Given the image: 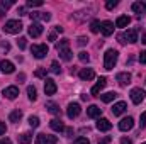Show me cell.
I'll list each match as a JSON object with an SVG mask.
<instances>
[{
  "label": "cell",
  "mask_w": 146,
  "mask_h": 144,
  "mask_svg": "<svg viewBox=\"0 0 146 144\" xmlns=\"http://www.w3.org/2000/svg\"><path fill=\"white\" fill-rule=\"evenodd\" d=\"M34 75H36L37 78H44V80H46L48 70H46V68H39V70H36V73H34Z\"/></svg>",
  "instance_id": "35"
},
{
  "label": "cell",
  "mask_w": 146,
  "mask_h": 144,
  "mask_svg": "<svg viewBox=\"0 0 146 144\" xmlns=\"http://www.w3.org/2000/svg\"><path fill=\"white\" fill-rule=\"evenodd\" d=\"M42 3V0H27V7H41Z\"/></svg>",
  "instance_id": "36"
},
{
  "label": "cell",
  "mask_w": 146,
  "mask_h": 144,
  "mask_svg": "<svg viewBox=\"0 0 146 144\" xmlns=\"http://www.w3.org/2000/svg\"><path fill=\"white\" fill-rule=\"evenodd\" d=\"M24 80H26V75H24V73H21V75L17 76V81L21 83V81H24Z\"/></svg>",
  "instance_id": "50"
},
{
  "label": "cell",
  "mask_w": 146,
  "mask_h": 144,
  "mask_svg": "<svg viewBox=\"0 0 146 144\" xmlns=\"http://www.w3.org/2000/svg\"><path fill=\"white\" fill-rule=\"evenodd\" d=\"M99 97L102 98V102L109 104V102H112V100L117 97V93H115V92H107V93H104V95H99Z\"/></svg>",
  "instance_id": "27"
},
{
  "label": "cell",
  "mask_w": 146,
  "mask_h": 144,
  "mask_svg": "<svg viewBox=\"0 0 146 144\" xmlns=\"http://www.w3.org/2000/svg\"><path fill=\"white\" fill-rule=\"evenodd\" d=\"M56 143H58V137H56V136L42 134V144H56Z\"/></svg>",
  "instance_id": "29"
},
{
  "label": "cell",
  "mask_w": 146,
  "mask_h": 144,
  "mask_svg": "<svg viewBox=\"0 0 146 144\" xmlns=\"http://www.w3.org/2000/svg\"><path fill=\"white\" fill-rule=\"evenodd\" d=\"M139 126L141 127H146V112L141 114V119H139Z\"/></svg>",
  "instance_id": "41"
},
{
  "label": "cell",
  "mask_w": 146,
  "mask_h": 144,
  "mask_svg": "<svg viewBox=\"0 0 146 144\" xmlns=\"http://www.w3.org/2000/svg\"><path fill=\"white\" fill-rule=\"evenodd\" d=\"M22 22L21 20H7L5 26H3V32L7 34H19L22 31Z\"/></svg>",
  "instance_id": "2"
},
{
  "label": "cell",
  "mask_w": 146,
  "mask_h": 144,
  "mask_svg": "<svg viewBox=\"0 0 146 144\" xmlns=\"http://www.w3.org/2000/svg\"><path fill=\"white\" fill-rule=\"evenodd\" d=\"M27 97H29L31 102H34V100L37 98V92H36L34 87H27Z\"/></svg>",
  "instance_id": "30"
},
{
  "label": "cell",
  "mask_w": 146,
  "mask_h": 144,
  "mask_svg": "<svg viewBox=\"0 0 146 144\" xmlns=\"http://www.w3.org/2000/svg\"><path fill=\"white\" fill-rule=\"evenodd\" d=\"M110 141H112V139H110L109 136H106V137H104V139H102V141H99V144H109Z\"/></svg>",
  "instance_id": "45"
},
{
  "label": "cell",
  "mask_w": 146,
  "mask_h": 144,
  "mask_svg": "<svg viewBox=\"0 0 146 144\" xmlns=\"http://www.w3.org/2000/svg\"><path fill=\"white\" fill-rule=\"evenodd\" d=\"M49 127L53 129V131H56V132H63L66 127H65V124L60 120V119H51L49 120Z\"/></svg>",
  "instance_id": "17"
},
{
  "label": "cell",
  "mask_w": 146,
  "mask_h": 144,
  "mask_svg": "<svg viewBox=\"0 0 146 144\" xmlns=\"http://www.w3.org/2000/svg\"><path fill=\"white\" fill-rule=\"evenodd\" d=\"M12 5H14V2H12V0H0V17H3V15H5V12H7Z\"/></svg>",
  "instance_id": "22"
},
{
  "label": "cell",
  "mask_w": 146,
  "mask_h": 144,
  "mask_svg": "<svg viewBox=\"0 0 146 144\" xmlns=\"http://www.w3.org/2000/svg\"><path fill=\"white\" fill-rule=\"evenodd\" d=\"M129 22H131V17H127V15H119L117 20H115V27H127Z\"/></svg>",
  "instance_id": "21"
},
{
  "label": "cell",
  "mask_w": 146,
  "mask_h": 144,
  "mask_svg": "<svg viewBox=\"0 0 146 144\" xmlns=\"http://www.w3.org/2000/svg\"><path fill=\"white\" fill-rule=\"evenodd\" d=\"M27 31H29V36L31 37H39L42 34V26H41L39 22H33Z\"/></svg>",
  "instance_id": "12"
},
{
  "label": "cell",
  "mask_w": 146,
  "mask_h": 144,
  "mask_svg": "<svg viewBox=\"0 0 146 144\" xmlns=\"http://www.w3.org/2000/svg\"><path fill=\"white\" fill-rule=\"evenodd\" d=\"M46 108H48V112L49 114H53V115H60V105L58 104H54V102H46Z\"/></svg>",
  "instance_id": "24"
},
{
  "label": "cell",
  "mask_w": 146,
  "mask_h": 144,
  "mask_svg": "<svg viewBox=\"0 0 146 144\" xmlns=\"http://www.w3.org/2000/svg\"><path fill=\"white\" fill-rule=\"evenodd\" d=\"M87 115L90 117V119H100V115H102V108L97 107V105H90V107L87 108Z\"/></svg>",
  "instance_id": "19"
},
{
  "label": "cell",
  "mask_w": 146,
  "mask_h": 144,
  "mask_svg": "<svg viewBox=\"0 0 146 144\" xmlns=\"http://www.w3.org/2000/svg\"><path fill=\"white\" fill-rule=\"evenodd\" d=\"M56 34H58L56 31H54V32H49V36H48V39H49V41H56Z\"/></svg>",
  "instance_id": "46"
},
{
  "label": "cell",
  "mask_w": 146,
  "mask_h": 144,
  "mask_svg": "<svg viewBox=\"0 0 146 144\" xmlns=\"http://www.w3.org/2000/svg\"><path fill=\"white\" fill-rule=\"evenodd\" d=\"M100 32H102L104 36H110V34L114 32V24H112L110 20H104V22L100 24Z\"/></svg>",
  "instance_id": "16"
},
{
  "label": "cell",
  "mask_w": 146,
  "mask_h": 144,
  "mask_svg": "<svg viewBox=\"0 0 146 144\" xmlns=\"http://www.w3.org/2000/svg\"><path fill=\"white\" fill-rule=\"evenodd\" d=\"M66 48H70V41H68V39H61L60 42H56V49H58V51L66 49Z\"/></svg>",
  "instance_id": "31"
},
{
  "label": "cell",
  "mask_w": 146,
  "mask_h": 144,
  "mask_svg": "<svg viewBox=\"0 0 146 144\" xmlns=\"http://www.w3.org/2000/svg\"><path fill=\"white\" fill-rule=\"evenodd\" d=\"M17 14H19V15H26V9H24V7H19V9H17Z\"/></svg>",
  "instance_id": "48"
},
{
  "label": "cell",
  "mask_w": 146,
  "mask_h": 144,
  "mask_svg": "<svg viewBox=\"0 0 146 144\" xmlns=\"http://www.w3.org/2000/svg\"><path fill=\"white\" fill-rule=\"evenodd\" d=\"M121 144H133V141H131L129 137H122V139H121Z\"/></svg>",
  "instance_id": "47"
},
{
  "label": "cell",
  "mask_w": 146,
  "mask_h": 144,
  "mask_svg": "<svg viewBox=\"0 0 146 144\" xmlns=\"http://www.w3.org/2000/svg\"><path fill=\"white\" fill-rule=\"evenodd\" d=\"M0 144H12L9 139H0Z\"/></svg>",
  "instance_id": "52"
},
{
  "label": "cell",
  "mask_w": 146,
  "mask_h": 144,
  "mask_svg": "<svg viewBox=\"0 0 146 144\" xmlns=\"http://www.w3.org/2000/svg\"><path fill=\"white\" fill-rule=\"evenodd\" d=\"M5 131H7V126H5V122H2V120H0V136H2V134H5Z\"/></svg>",
  "instance_id": "44"
},
{
  "label": "cell",
  "mask_w": 146,
  "mask_h": 144,
  "mask_svg": "<svg viewBox=\"0 0 146 144\" xmlns=\"http://www.w3.org/2000/svg\"><path fill=\"white\" fill-rule=\"evenodd\" d=\"M36 144H42V134H37L36 136Z\"/></svg>",
  "instance_id": "49"
},
{
  "label": "cell",
  "mask_w": 146,
  "mask_h": 144,
  "mask_svg": "<svg viewBox=\"0 0 146 144\" xmlns=\"http://www.w3.org/2000/svg\"><path fill=\"white\" fill-rule=\"evenodd\" d=\"M73 144H90V141H88L87 137H76Z\"/></svg>",
  "instance_id": "40"
},
{
  "label": "cell",
  "mask_w": 146,
  "mask_h": 144,
  "mask_svg": "<svg viewBox=\"0 0 146 144\" xmlns=\"http://www.w3.org/2000/svg\"><path fill=\"white\" fill-rule=\"evenodd\" d=\"M60 53V58L63 59V61H70L73 58V54H72V51H70V48H66V49H61V51H58Z\"/></svg>",
  "instance_id": "26"
},
{
  "label": "cell",
  "mask_w": 146,
  "mask_h": 144,
  "mask_svg": "<svg viewBox=\"0 0 146 144\" xmlns=\"http://www.w3.org/2000/svg\"><path fill=\"white\" fill-rule=\"evenodd\" d=\"M80 112H82L80 104H76V102L68 104V108H66V115H68V119H75V117H78V115H80Z\"/></svg>",
  "instance_id": "6"
},
{
  "label": "cell",
  "mask_w": 146,
  "mask_h": 144,
  "mask_svg": "<svg viewBox=\"0 0 146 144\" xmlns=\"http://www.w3.org/2000/svg\"><path fill=\"white\" fill-rule=\"evenodd\" d=\"M143 144H146V143H143Z\"/></svg>",
  "instance_id": "54"
},
{
  "label": "cell",
  "mask_w": 146,
  "mask_h": 144,
  "mask_svg": "<svg viewBox=\"0 0 146 144\" xmlns=\"http://www.w3.org/2000/svg\"><path fill=\"white\" fill-rule=\"evenodd\" d=\"M87 42H88V39H87V37H78V46H85V44H87Z\"/></svg>",
  "instance_id": "43"
},
{
  "label": "cell",
  "mask_w": 146,
  "mask_h": 144,
  "mask_svg": "<svg viewBox=\"0 0 146 144\" xmlns=\"http://www.w3.org/2000/svg\"><path fill=\"white\" fill-rule=\"evenodd\" d=\"M54 31H56V32H58V34H61V32H63V31H65V29H63V27H61V26H56V27H54Z\"/></svg>",
  "instance_id": "51"
},
{
  "label": "cell",
  "mask_w": 146,
  "mask_h": 144,
  "mask_svg": "<svg viewBox=\"0 0 146 144\" xmlns=\"http://www.w3.org/2000/svg\"><path fill=\"white\" fill-rule=\"evenodd\" d=\"M17 95H19V88L17 87H7L5 90H3V97L5 98H9V100H14V98H17Z\"/></svg>",
  "instance_id": "13"
},
{
  "label": "cell",
  "mask_w": 146,
  "mask_h": 144,
  "mask_svg": "<svg viewBox=\"0 0 146 144\" xmlns=\"http://www.w3.org/2000/svg\"><path fill=\"white\" fill-rule=\"evenodd\" d=\"M141 42H145V44H146V32L143 34V37H141Z\"/></svg>",
  "instance_id": "53"
},
{
  "label": "cell",
  "mask_w": 146,
  "mask_h": 144,
  "mask_svg": "<svg viewBox=\"0 0 146 144\" xmlns=\"http://www.w3.org/2000/svg\"><path fill=\"white\" fill-rule=\"evenodd\" d=\"M139 63L146 65V51H141V53H139Z\"/></svg>",
  "instance_id": "42"
},
{
  "label": "cell",
  "mask_w": 146,
  "mask_h": 144,
  "mask_svg": "<svg viewBox=\"0 0 146 144\" xmlns=\"http://www.w3.org/2000/svg\"><path fill=\"white\" fill-rule=\"evenodd\" d=\"M114 7H117V0H109V2L106 3V9H107V10H112Z\"/></svg>",
  "instance_id": "39"
},
{
  "label": "cell",
  "mask_w": 146,
  "mask_h": 144,
  "mask_svg": "<svg viewBox=\"0 0 146 144\" xmlns=\"http://www.w3.org/2000/svg\"><path fill=\"white\" fill-rule=\"evenodd\" d=\"M17 44H19L21 49H26V46H27V39H26V37H21V39L17 41Z\"/></svg>",
  "instance_id": "38"
},
{
  "label": "cell",
  "mask_w": 146,
  "mask_h": 144,
  "mask_svg": "<svg viewBox=\"0 0 146 144\" xmlns=\"http://www.w3.org/2000/svg\"><path fill=\"white\" fill-rule=\"evenodd\" d=\"M56 90H58V87H56L54 80L46 78V80H44V93H46V95H54Z\"/></svg>",
  "instance_id": "8"
},
{
  "label": "cell",
  "mask_w": 146,
  "mask_h": 144,
  "mask_svg": "<svg viewBox=\"0 0 146 144\" xmlns=\"http://www.w3.org/2000/svg\"><path fill=\"white\" fill-rule=\"evenodd\" d=\"M117 58H119V53L115 49H107L106 54H104V68L106 70H114V66L117 63Z\"/></svg>",
  "instance_id": "1"
},
{
  "label": "cell",
  "mask_w": 146,
  "mask_h": 144,
  "mask_svg": "<svg viewBox=\"0 0 146 144\" xmlns=\"http://www.w3.org/2000/svg\"><path fill=\"white\" fill-rule=\"evenodd\" d=\"M106 85H107V78H106V76H100L99 81L92 87V95H99V93L106 88Z\"/></svg>",
  "instance_id": "9"
},
{
  "label": "cell",
  "mask_w": 146,
  "mask_h": 144,
  "mask_svg": "<svg viewBox=\"0 0 146 144\" xmlns=\"http://www.w3.org/2000/svg\"><path fill=\"white\" fill-rule=\"evenodd\" d=\"M51 73H54V75H60L61 73V66H60L58 61H53L51 63Z\"/></svg>",
  "instance_id": "33"
},
{
  "label": "cell",
  "mask_w": 146,
  "mask_h": 144,
  "mask_svg": "<svg viewBox=\"0 0 146 144\" xmlns=\"http://www.w3.org/2000/svg\"><path fill=\"white\" fill-rule=\"evenodd\" d=\"M78 58H80V61H82V63H88V61H90V56H88L85 51H82V53L78 54Z\"/></svg>",
  "instance_id": "37"
},
{
  "label": "cell",
  "mask_w": 146,
  "mask_h": 144,
  "mask_svg": "<svg viewBox=\"0 0 146 144\" xmlns=\"http://www.w3.org/2000/svg\"><path fill=\"white\" fill-rule=\"evenodd\" d=\"M48 46L46 44H33V48H31V53H33V56L37 58V59H42L46 54H48Z\"/></svg>",
  "instance_id": "3"
},
{
  "label": "cell",
  "mask_w": 146,
  "mask_h": 144,
  "mask_svg": "<svg viewBox=\"0 0 146 144\" xmlns=\"http://www.w3.org/2000/svg\"><path fill=\"white\" fill-rule=\"evenodd\" d=\"M97 129L102 131V132H107V131L112 129V124H110L109 119H99L97 120Z\"/></svg>",
  "instance_id": "18"
},
{
  "label": "cell",
  "mask_w": 146,
  "mask_h": 144,
  "mask_svg": "<svg viewBox=\"0 0 146 144\" xmlns=\"http://www.w3.org/2000/svg\"><path fill=\"white\" fill-rule=\"evenodd\" d=\"M31 15V19L36 22V20H44V22H48L49 19H51V14H48V12H31L29 14Z\"/></svg>",
  "instance_id": "14"
},
{
  "label": "cell",
  "mask_w": 146,
  "mask_h": 144,
  "mask_svg": "<svg viewBox=\"0 0 146 144\" xmlns=\"http://www.w3.org/2000/svg\"><path fill=\"white\" fill-rule=\"evenodd\" d=\"M78 76H80L82 80H92V78L95 76V73H94V70H90V68H83V70H80Z\"/></svg>",
  "instance_id": "23"
},
{
  "label": "cell",
  "mask_w": 146,
  "mask_h": 144,
  "mask_svg": "<svg viewBox=\"0 0 146 144\" xmlns=\"http://www.w3.org/2000/svg\"><path fill=\"white\" fill-rule=\"evenodd\" d=\"M131 9L138 14V17H141V15L146 14V2H134V3L131 5Z\"/></svg>",
  "instance_id": "15"
},
{
  "label": "cell",
  "mask_w": 146,
  "mask_h": 144,
  "mask_svg": "<svg viewBox=\"0 0 146 144\" xmlns=\"http://www.w3.org/2000/svg\"><path fill=\"white\" fill-rule=\"evenodd\" d=\"M31 141H33V134H31V132H24V134L19 137V143L21 144H31Z\"/></svg>",
  "instance_id": "28"
},
{
  "label": "cell",
  "mask_w": 146,
  "mask_h": 144,
  "mask_svg": "<svg viewBox=\"0 0 146 144\" xmlns=\"http://www.w3.org/2000/svg\"><path fill=\"white\" fill-rule=\"evenodd\" d=\"M134 127V119L133 117H126V119H122L121 122H119V129L122 131V132H127V131H131Z\"/></svg>",
  "instance_id": "10"
},
{
  "label": "cell",
  "mask_w": 146,
  "mask_h": 144,
  "mask_svg": "<svg viewBox=\"0 0 146 144\" xmlns=\"http://www.w3.org/2000/svg\"><path fill=\"white\" fill-rule=\"evenodd\" d=\"M21 119H22V110H19V108H15V110L10 112V115H9V120L14 122V124H17Z\"/></svg>",
  "instance_id": "25"
},
{
  "label": "cell",
  "mask_w": 146,
  "mask_h": 144,
  "mask_svg": "<svg viewBox=\"0 0 146 144\" xmlns=\"http://www.w3.org/2000/svg\"><path fill=\"white\" fill-rule=\"evenodd\" d=\"M126 108H127V104H126V102H117V104H114V107H112V114H114V115H121V114L126 112Z\"/></svg>",
  "instance_id": "20"
},
{
  "label": "cell",
  "mask_w": 146,
  "mask_h": 144,
  "mask_svg": "<svg viewBox=\"0 0 146 144\" xmlns=\"http://www.w3.org/2000/svg\"><path fill=\"white\" fill-rule=\"evenodd\" d=\"M29 126H31L33 129L39 127V117H36V115H31V117H29Z\"/></svg>",
  "instance_id": "34"
},
{
  "label": "cell",
  "mask_w": 146,
  "mask_h": 144,
  "mask_svg": "<svg viewBox=\"0 0 146 144\" xmlns=\"http://www.w3.org/2000/svg\"><path fill=\"white\" fill-rule=\"evenodd\" d=\"M121 42H138V31L136 29H127L122 36H119Z\"/></svg>",
  "instance_id": "4"
},
{
  "label": "cell",
  "mask_w": 146,
  "mask_h": 144,
  "mask_svg": "<svg viewBox=\"0 0 146 144\" xmlns=\"http://www.w3.org/2000/svg\"><path fill=\"white\" fill-rule=\"evenodd\" d=\"M14 70H15V66H14L12 61L3 59V61L0 63V71L3 73V75H10V73H14Z\"/></svg>",
  "instance_id": "11"
},
{
  "label": "cell",
  "mask_w": 146,
  "mask_h": 144,
  "mask_svg": "<svg viewBox=\"0 0 146 144\" xmlns=\"http://www.w3.org/2000/svg\"><path fill=\"white\" fill-rule=\"evenodd\" d=\"M115 80H117V83L121 85V87H127L129 83H131V73L127 71H121L115 75Z\"/></svg>",
  "instance_id": "7"
},
{
  "label": "cell",
  "mask_w": 146,
  "mask_h": 144,
  "mask_svg": "<svg viewBox=\"0 0 146 144\" xmlns=\"http://www.w3.org/2000/svg\"><path fill=\"white\" fill-rule=\"evenodd\" d=\"M90 31H92L94 34L100 32V20H94V22L90 24Z\"/></svg>",
  "instance_id": "32"
},
{
  "label": "cell",
  "mask_w": 146,
  "mask_h": 144,
  "mask_svg": "<svg viewBox=\"0 0 146 144\" xmlns=\"http://www.w3.org/2000/svg\"><path fill=\"white\" fill-rule=\"evenodd\" d=\"M145 97H146L145 90H141V88H133V90H131V100H133V104L139 105V104L145 100Z\"/></svg>",
  "instance_id": "5"
}]
</instances>
